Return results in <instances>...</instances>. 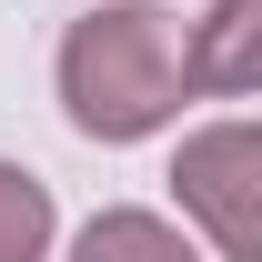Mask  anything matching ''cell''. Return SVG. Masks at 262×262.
Masks as SVG:
<instances>
[{"label":"cell","instance_id":"obj_1","mask_svg":"<svg viewBox=\"0 0 262 262\" xmlns=\"http://www.w3.org/2000/svg\"><path fill=\"white\" fill-rule=\"evenodd\" d=\"M182 20L162 0H111L61 40V101L91 141H151L182 111Z\"/></svg>","mask_w":262,"mask_h":262},{"label":"cell","instance_id":"obj_2","mask_svg":"<svg viewBox=\"0 0 262 262\" xmlns=\"http://www.w3.org/2000/svg\"><path fill=\"white\" fill-rule=\"evenodd\" d=\"M171 192L212 232V252L222 262H262V131L252 121H212L182 141V162H171Z\"/></svg>","mask_w":262,"mask_h":262},{"label":"cell","instance_id":"obj_3","mask_svg":"<svg viewBox=\"0 0 262 262\" xmlns=\"http://www.w3.org/2000/svg\"><path fill=\"white\" fill-rule=\"evenodd\" d=\"M182 81L192 91H222L242 101L262 81V0H212L202 31H182Z\"/></svg>","mask_w":262,"mask_h":262},{"label":"cell","instance_id":"obj_4","mask_svg":"<svg viewBox=\"0 0 262 262\" xmlns=\"http://www.w3.org/2000/svg\"><path fill=\"white\" fill-rule=\"evenodd\" d=\"M71 262H202V242L171 232L162 212H91L81 242H71Z\"/></svg>","mask_w":262,"mask_h":262},{"label":"cell","instance_id":"obj_5","mask_svg":"<svg viewBox=\"0 0 262 262\" xmlns=\"http://www.w3.org/2000/svg\"><path fill=\"white\" fill-rule=\"evenodd\" d=\"M51 252V192L20 162H0V262H40Z\"/></svg>","mask_w":262,"mask_h":262}]
</instances>
